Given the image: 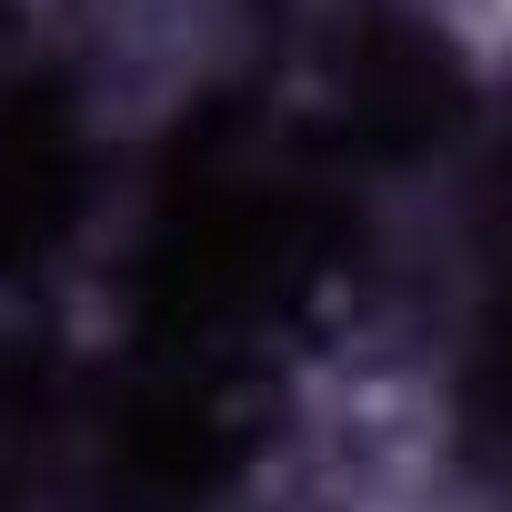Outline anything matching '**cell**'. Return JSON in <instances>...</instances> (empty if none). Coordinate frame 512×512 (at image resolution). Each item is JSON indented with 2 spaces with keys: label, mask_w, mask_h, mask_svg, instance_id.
<instances>
[{
  "label": "cell",
  "mask_w": 512,
  "mask_h": 512,
  "mask_svg": "<svg viewBox=\"0 0 512 512\" xmlns=\"http://www.w3.org/2000/svg\"><path fill=\"white\" fill-rule=\"evenodd\" d=\"M332 241L342 201L312 141H292L272 111H201L141 211V342L251 352L322 292Z\"/></svg>",
  "instance_id": "cell-1"
},
{
  "label": "cell",
  "mask_w": 512,
  "mask_h": 512,
  "mask_svg": "<svg viewBox=\"0 0 512 512\" xmlns=\"http://www.w3.org/2000/svg\"><path fill=\"white\" fill-rule=\"evenodd\" d=\"M262 432L241 352L141 342L121 372H101L91 412L61 432V482L81 512H211Z\"/></svg>",
  "instance_id": "cell-2"
},
{
  "label": "cell",
  "mask_w": 512,
  "mask_h": 512,
  "mask_svg": "<svg viewBox=\"0 0 512 512\" xmlns=\"http://www.w3.org/2000/svg\"><path fill=\"white\" fill-rule=\"evenodd\" d=\"M81 211V121L51 81H0V262L51 251Z\"/></svg>",
  "instance_id": "cell-3"
}]
</instances>
